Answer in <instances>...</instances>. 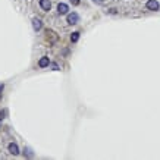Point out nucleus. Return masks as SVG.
Instances as JSON below:
<instances>
[{
    "instance_id": "1",
    "label": "nucleus",
    "mask_w": 160,
    "mask_h": 160,
    "mask_svg": "<svg viewBox=\"0 0 160 160\" xmlns=\"http://www.w3.org/2000/svg\"><path fill=\"white\" fill-rule=\"evenodd\" d=\"M46 34H47V35H46V38H47V41H50L52 44L56 43V41L59 40L58 34H56L54 31H52V29H47V31H46Z\"/></svg>"
},
{
    "instance_id": "2",
    "label": "nucleus",
    "mask_w": 160,
    "mask_h": 160,
    "mask_svg": "<svg viewBox=\"0 0 160 160\" xmlns=\"http://www.w3.org/2000/svg\"><path fill=\"white\" fill-rule=\"evenodd\" d=\"M160 5H159V2H156V0H148L147 2V9H150V10H159Z\"/></svg>"
},
{
    "instance_id": "3",
    "label": "nucleus",
    "mask_w": 160,
    "mask_h": 160,
    "mask_svg": "<svg viewBox=\"0 0 160 160\" xmlns=\"http://www.w3.org/2000/svg\"><path fill=\"white\" fill-rule=\"evenodd\" d=\"M68 10H69L68 5H65V3H59V5H58V12H59L60 15L68 13Z\"/></svg>"
},
{
    "instance_id": "4",
    "label": "nucleus",
    "mask_w": 160,
    "mask_h": 160,
    "mask_svg": "<svg viewBox=\"0 0 160 160\" xmlns=\"http://www.w3.org/2000/svg\"><path fill=\"white\" fill-rule=\"evenodd\" d=\"M78 19H79V16H78L77 13H69V15H68V22H69L71 25L77 24Z\"/></svg>"
},
{
    "instance_id": "5",
    "label": "nucleus",
    "mask_w": 160,
    "mask_h": 160,
    "mask_svg": "<svg viewBox=\"0 0 160 160\" xmlns=\"http://www.w3.org/2000/svg\"><path fill=\"white\" fill-rule=\"evenodd\" d=\"M40 6H41L44 10H50L52 3H50V0H40Z\"/></svg>"
},
{
    "instance_id": "6",
    "label": "nucleus",
    "mask_w": 160,
    "mask_h": 160,
    "mask_svg": "<svg viewBox=\"0 0 160 160\" xmlns=\"http://www.w3.org/2000/svg\"><path fill=\"white\" fill-rule=\"evenodd\" d=\"M32 27H34L35 31H40V29L43 28V22H41L40 19H37V18H35V19H32Z\"/></svg>"
},
{
    "instance_id": "7",
    "label": "nucleus",
    "mask_w": 160,
    "mask_h": 160,
    "mask_svg": "<svg viewBox=\"0 0 160 160\" xmlns=\"http://www.w3.org/2000/svg\"><path fill=\"white\" fill-rule=\"evenodd\" d=\"M49 63H50L49 58H41L38 62V66L40 68H46V66H49Z\"/></svg>"
},
{
    "instance_id": "8",
    "label": "nucleus",
    "mask_w": 160,
    "mask_h": 160,
    "mask_svg": "<svg viewBox=\"0 0 160 160\" xmlns=\"http://www.w3.org/2000/svg\"><path fill=\"white\" fill-rule=\"evenodd\" d=\"M9 151L13 156H16L18 153H19V148H18V146H16V144H13V142H12V144H9Z\"/></svg>"
},
{
    "instance_id": "9",
    "label": "nucleus",
    "mask_w": 160,
    "mask_h": 160,
    "mask_svg": "<svg viewBox=\"0 0 160 160\" xmlns=\"http://www.w3.org/2000/svg\"><path fill=\"white\" fill-rule=\"evenodd\" d=\"M78 40H79V32H72V35H71V41H72V43H77Z\"/></svg>"
},
{
    "instance_id": "10",
    "label": "nucleus",
    "mask_w": 160,
    "mask_h": 160,
    "mask_svg": "<svg viewBox=\"0 0 160 160\" xmlns=\"http://www.w3.org/2000/svg\"><path fill=\"white\" fill-rule=\"evenodd\" d=\"M71 3H72L73 6H78L79 5V0H71Z\"/></svg>"
},
{
    "instance_id": "11",
    "label": "nucleus",
    "mask_w": 160,
    "mask_h": 160,
    "mask_svg": "<svg viewBox=\"0 0 160 160\" xmlns=\"http://www.w3.org/2000/svg\"><path fill=\"white\" fill-rule=\"evenodd\" d=\"M3 118H5V112H3V110H0V121H2Z\"/></svg>"
},
{
    "instance_id": "12",
    "label": "nucleus",
    "mask_w": 160,
    "mask_h": 160,
    "mask_svg": "<svg viewBox=\"0 0 160 160\" xmlns=\"http://www.w3.org/2000/svg\"><path fill=\"white\" fill-rule=\"evenodd\" d=\"M2 90H3V85H0V98H2Z\"/></svg>"
},
{
    "instance_id": "13",
    "label": "nucleus",
    "mask_w": 160,
    "mask_h": 160,
    "mask_svg": "<svg viewBox=\"0 0 160 160\" xmlns=\"http://www.w3.org/2000/svg\"><path fill=\"white\" fill-rule=\"evenodd\" d=\"M0 125H2V123H0Z\"/></svg>"
}]
</instances>
